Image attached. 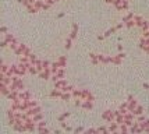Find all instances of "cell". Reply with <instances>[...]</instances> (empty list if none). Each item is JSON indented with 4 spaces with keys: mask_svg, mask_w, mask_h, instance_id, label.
Listing matches in <instances>:
<instances>
[{
    "mask_svg": "<svg viewBox=\"0 0 149 134\" xmlns=\"http://www.w3.org/2000/svg\"><path fill=\"white\" fill-rule=\"evenodd\" d=\"M14 52H15L17 56H24V54H29V53H31V49H29V47H26L25 45H22V43H19L18 47H17Z\"/></svg>",
    "mask_w": 149,
    "mask_h": 134,
    "instance_id": "1",
    "label": "cell"
},
{
    "mask_svg": "<svg viewBox=\"0 0 149 134\" xmlns=\"http://www.w3.org/2000/svg\"><path fill=\"white\" fill-rule=\"evenodd\" d=\"M114 6L118 11H123V10H127L128 8V0H116L114 1Z\"/></svg>",
    "mask_w": 149,
    "mask_h": 134,
    "instance_id": "2",
    "label": "cell"
},
{
    "mask_svg": "<svg viewBox=\"0 0 149 134\" xmlns=\"http://www.w3.org/2000/svg\"><path fill=\"white\" fill-rule=\"evenodd\" d=\"M82 102L84 100H89V102H93L95 100V98H93V95H92V92H89L88 89H82Z\"/></svg>",
    "mask_w": 149,
    "mask_h": 134,
    "instance_id": "3",
    "label": "cell"
},
{
    "mask_svg": "<svg viewBox=\"0 0 149 134\" xmlns=\"http://www.w3.org/2000/svg\"><path fill=\"white\" fill-rule=\"evenodd\" d=\"M68 85V82H67V80H57L54 81V88H57V89H61V91H64V88Z\"/></svg>",
    "mask_w": 149,
    "mask_h": 134,
    "instance_id": "4",
    "label": "cell"
},
{
    "mask_svg": "<svg viewBox=\"0 0 149 134\" xmlns=\"http://www.w3.org/2000/svg\"><path fill=\"white\" fill-rule=\"evenodd\" d=\"M52 75L53 74H52V71H50V68H43L42 71H39V77L43 78V80H49Z\"/></svg>",
    "mask_w": 149,
    "mask_h": 134,
    "instance_id": "5",
    "label": "cell"
},
{
    "mask_svg": "<svg viewBox=\"0 0 149 134\" xmlns=\"http://www.w3.org/2000/svg\"><path fill=\"white\" fill-rule=\"evenodd\" d=\"M136 106H138V102L130 95V96H128V109H130V112H134V109H135Z\"/></svg>",
    "mask_w": 149,
    "mask_h": 134,
    "instance_id": "6",
    "label": "cell"
},
{
    "mask_svg": "<svg viewBox=\"0 0 149 134\" xmlns=\"http://www.w3.org/2000/svg\"><path fill=\"white\" fill-rule=\"evenodd\" d=\"M64 77V68H60L57 73L56 74H53L52 75V78H53V81H57V80H61Z\"/></svg>",
    "mask_w": 149,
    "mask_h": 134,
    "instance_id": "7",
    "label": "cell"
},
{
    "mask_svg": "<svg viewBox=\"0 0 149 134\" xmlns=\"http://www.w3.org/2000/svg\"><path fill=\"white\" fill-rule=\"evenodd\" d=\"M19 99H25V100L32 99V95L29 94L28 91H19Z\"/></svg>",
    "mask_w": 149,
    "mask_h": 134,
    "instance_id": "8",
    "label": "cell"
},
{
    "mask_svg": "<svg viewBox=\"0 0 149 134\" xmlns=\"http://www.w3.org/2000/svg\"><path fill=\"white\" fill-rule=\"evenodd\" d=\"M124 56H125L124 53H118L116 57H111V63H114V64H120V63H121V59H123Z\"/></svg>",
    "mask_w": 149,
    "mask_h": 134,
    "instance_id": "9",
    "label": "cell"
},
{
    "mask_svg": "<svg viewBox=\"0 0 149 134\" xmlns=\"http://www.w3.org/2000/svg\"><path fill=\"white\" fill-rule=\"evenodd\" d=\"M81 107H84L85 110H91L92 107H93V102H89V100H84V102L81 103Z\"/></svg>",
    "mask_w": 149,
    "mask_h": 134,
    "instance_id": "10",
    "label": "cell"
},
{
    "mask_svg": "<svg viewBox=\"0 0 149 134\" xmlns=\"http://www.w3.org/2000/svg\"><path fill=\"white\" fill-rule=\"evenodd\" d=\"M134 21H135V25H138V27H142L146 20H143L142 17H139V15H134Z\"/></svg>",
    "mask_w": 149,
    "mask_h": 134,
    "instance_id": "11",
    "label": "cell"
},
{
    "mask_svg": "<svg viewBox=\"0 0 149 134\" xmlns=\"http://www.w3.org/2000/svg\"><path fill=\"white\" fill-rule=\"evenodd\" d=\"M63 100H70L72 98V92H68V91H63V95L60 96Z\"/></svg>",
    "mask_w": 149,
    "mask_h": 134,
    "instance_id": "12",
    "label": "cell"
},
{
    "mask_svg": "<svg viewBox=\"0 0 149 134\" xmlns=\"http://www.w3.org/2000/svg\"><path fill=\"white\" fill-rule=\"evenodd\" d=\"M118 123H111V126L109 127V133H116V131H118Z\"/></svg>",
    "mask_w": 149,
    "mask_h": 134,
    "instance_id": "13",
    "label": "cell"
},
{
    "mask_svg": "<svg viewBox=\"0 0 149 134\" xmlns=\"http://www.w3.org/2000/svg\"><path fill=\"white\" fill-rule=\"evenodd\" d=\"M99 61L100 63H109V61H111V57H106L104 54H99Z\"/></svg>",
    "mask_w": 149,
    "mask_h": 134,
    "instance_id": "14",
    "label": "cell"
},
{
    "mask_svg": "<svg viewBox=\"0 0 149 134\" xmlns=\"http://www.w3.org/2000/svg\"><path fill=\"white\" fill-rule=\"evenodd\" d=\"M142 112H143V107L141 106V105H138V106L134 109V112H132V113L135 114V116H139V114H142Z\"/></svg>",
    "mask_w": 149,
    "mask_h": 134,
    "instance_id": "15",
    "label": "cell"
},
{
    "mask_svg": "<svg viewBox=\"0 0 149 134\" xmlns=\"http://www.w3.org/2000/svg\"><path fill=\"white\" fill-rule=\"evenodd\" d=\"M32 119H33V121H35V123H39V121L43 120V114H42V113H36Z\"/></svg>",
    "mask_w": 149,
    "mask_h": 134,
    "instance_id": "16",
    "label": "cell"
},
{
    "mask_svg": "<svg viewBox=\"0 0 149 134\" xmlns=\"http://www.w3.org/2000/svg\"><path fill=\"white\" fill-rule=\"evenodd\" d=\"M118 131H120V133H127V131H130V128H128V126H127V124H120Z\"/></svg>",
    "mask_w": 149,
    "mask_h": 134,
    "instance_id": "17",
    "label": "cell"
},
{
    "mask_svg": "<svg viewBox=\"0 0 149 134\" xmlns=\"http://www.w3.org/2000/svg\"><path fill=\"white\" fill-rule=\"evenodd\" d=\"M89 57H91V60H92V63H93V64H97V63H99V56L91 53V54H89Z\"/></svg>",
    "mask_w": 149,
    "mask_h": 134,
    "instance_id": "18",
    "label": "cell"
},
{
    "mask_svg": "<svg viewBox=\"0 0 149 134\" xmlns=\"http://www.w3.org/2000/svg\"><path fill=\"white\" fill-rule=\"evenodd\" d=\"M58 63L61 64V67H65V64H67V59H65L64 56H61V57H58Z\"/></svg>",
    "mask_w": 149,
    "mask_h": 134,
    "instance_id": "19",
    "label": "cell"
},
{
    "mask_svg": "<svg viewBox=\"0 0 149 134\" xmlns=\"http://www.w3.org/2000/svg\"><path fill=\"white\" fill-rule=\"evenodd\" d=\"M132 18H134V14H132V13H130V14H128V15H127V17H124V18H123V22H124V24H125L127 21L132 20Z\"/></svg>",
    "mask_w": 149,
    "mask_h": 134,
    "instance_id": "20",
    "label": "cell"
},
{
    "mask_svg": "<svg viewBox=\"0 0 149 134\" xmlns=\"http://www.w3.org/2000/svg\"><path fill=\"white\" fill-rule=\"evenodd\" d=\"M6 40H7V42H8V43H11L13 40H15V38H14L13 35H10V34H7V35H6Z\"/></svg>",
    "mask_w": 149,
    "mask_h": 134,
    "instance_id": "21",
    "label": "cell"
},
{
    "mask_svg": "<svg viewBox=\"0 0 149 134\" xmlns=\"http://www.w3.org/2000/svg\"><path fill=\"white\" fill-rule=\"evenodd\" d=\"M42 66H43V68H50V61H47V60H42Z\"/></svg>",
    "mask_w": 149,
    "mask_h": 134,
    "instance_id": "22",
    "label": "cell"
},
{
    "mask_svg": "<svg viewBox=\"0 0 149 134\" xmlns=\"http://www.w3.org/2000/svg\"><path fill=\"white\" fill-rule=\"evenodd\" d=\"M75 35H77V25H74V29H72V32H71V35H70V38H71V39H74V38H75Z\"/></svg>",
    "mask_w": 149,
    "mask_h": 134,
    "instance_id": "23",
    "label": "cell"
},
{
    "mask_svg": "<svg viewBox=\"0 0 149 134\" xmlns=\"http://www.w3.org/2000/svg\"><path fill=\"white\" fill-rule=\"evenodd\" d=\"M71 38H68V39H67V42H65V49H70V47H71Z\"/></svg>",
    "mask_w": 149,
    "mask_h": 134,
    "instance_id": "24",
    "label": "cell"
},
{
    "mask_svg": "<svg viewBox=\"0 0 149 134\" xmlns=\"http://www.w3.org/2000/svg\"><path fill=\"white\" fill-rule=\"evenodd\" d=\"M109 131V128H106V127H100V128H97V133H107Z\"/></svg>",
    "mask_w": 149,
    "mask_h": 134,
    "instance_id": "25",
    "label": "cell"
},
{
    "mask_svg": "<svg viewBox=\"0 0 149 134\" xmlns=\"http://www.w3.org/2000/svg\"><path fill=\"white\" fill-rule=\"evenodd\" d=\"M143 120H146V119H145V116H142V114H139V116H138V119H136L138 123H141V121H143Z\"/></svg>",
    "mask_w": 149,
    "mask_h": 134,
    "instance_id": "26",
    "label": "cell"
},
{
    "mask_svg": "<svg viewBox=\"0 0 149 134\" xmlns=\"http://www.w3.org/2000/svg\"><path fill=\"white\" fill-rule=\"evenodd\" d=\"M21 4H24V6H28L29 4V0H18Z\"/></svg>",
    "mask_w": 149,
    "mask_h": 134,
    "instance_id": "27",
    "label": "cell"
},
{
    "mask_svg": "<svg viewBox=\"0 0 149 134\" xmlns=\"http://www.w3.org/2000/svg\"><path fill=\"white\" fill-rule=\"evenodd\" d=\"M43 1H46V3H49V4H54L56 1H58V0H43Z\"/></svg>",
    "mask_w": 149,
    "mask_h": 134,
    "instance_id": "28",
    "label": "cell"
},
{
    "mask_svg": "<svg viewBox=\"0 0 149 134\" xmlns=\"http://www.w3.org/2000/svg\"><path fill=\"white\" fill-rule=\"evenodd\" d=\"M82 131H85V130H84V128H81V127H78V128L74 130V133H82Z\"/></svg>",
    "mask_w": 149,
    "mask_h": 134,
    "instance_id": "29",
    "label": "cell"
},
{
    "mask_svg": "<svg viewBox=\"0 0 149 134\" xmlns=\"http://www.w3.org/2000/svg\"><path fill=\"white\" fill-rule=\"evenodd\" d=\"M68 116H70V113H64L63 116H60V120H64L65 117H68Z\"/></svg>",
    "mask_w": 149,
    "mask_h": 134,
    "instance_id": "30",
    "label": "cell"
},
{
    "mask_svg": "<svg viewBox=\"0 0 149 134\" xmlns=\"http://www.w3.org/2000/svg\"><path fill=\"white\" fill-rule=\"evenodd\" d=\"M35 1H36V0H29V3H35Z\"/></svg>",
    "mask_w": 149,
    "mask_h": 134,
    "instance_id": "31",
    "label": "cell"
},
{
    "mask_svg": "<svg viewBox=\"0 0 149 134\" xmlns=\"http://www.w3.org/2000/svg\"><path fill=\"white\" fill-rule=\"evenodd\" d=\"M145 131H146V133H149V128H146V130H145Z\"/></svg>",
    "mask_w": 149,
    "mask_h": 134,
    "instance_id": "32",
    "label": "cell"
}]
</instances>
